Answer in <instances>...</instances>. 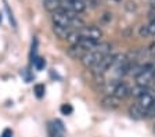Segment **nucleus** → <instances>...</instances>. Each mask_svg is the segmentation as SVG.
Here are the masks:
<instances>
[{
	"mask_svg": "<svg viewBox=\"0 0 155 137\" xmlns=\"http://www.w3.org/2000/svg\"><path fill=\"white\" fill-rule=\"evenodd\" d=\"M114 61H115V54H107L101 58V61L97 64L96 67H93L94 75H103L105 71L114 67Z\"/></svg>",
	"mask_w": 155,
	"mask_h": 137,
	"instance_id": "f257e3e1",
	"label": "nucleus"
},
{
	"mask_svg": "<svg viewBox=\"0 0 155 137\" xmlns=\"http://www.w3.org/2000/svg\"><path fill=\"white\" fill-rule=\"evenodd\" d=\"M104 56H101L98 51H96V50H93V51H87L86 54H84L83 57H82V64H83L86 68H93V67H96L98 62L101 61V58H103Z\"/></svg>",
	"mask_w": 155,
	"mask_h": 137,
	"instance_id": "f03ea898",
	"label": "nucleus"
},
{
	"mask_svg": "<svg viewBox=\"0 0 155 137\" xmlns=\"http://www.w3.org/2000/svg\"><path fill=\"white\" fill-rule=\"evenodd\" d=\"M79 32H81L82 38H89V39L97 40V42H100L101 36H103V32H101V29H100V28H97V26H94V25L84 26V28H82Z\"/></svg>",
	"mask_w": 155,
	"mask_h": 137,
	"instance_id": "7ed1b4c3",
	"label": "nucleus"
},
{
	"mask_svg": "<svg viewBox=\"0 0 155 137\" xmlns=\"http://www.w3.org/2000/svg\"><path fill=\"white\" fill-rule=\"evenodd\" d=\"M53 22L54 25H61V26H68L71 28V18L68 17V14L64 10H58L53 13Z\"/></svg>",
	"mask_w": 155,
	"mask_h": 137,
	"instance_id": "20e7f679",
	"label": "nucleus"
},
{
	"mask_svg": "<svg viewBox=\"0 0 155 137\" xmlns=\"http://www.w3.org/2000/svg\"><path fill=\"white\" fill-rule=\"evenodd\" d=\"M112 96H115V97L119 98V100H123V98H126L127 96H130V89H129V86L126 85V83H123V82H119Z\"/></svg>",
	"mask_w": 155,
	"mask_h": 137,
	"instance_id": "39448f33",
	"label": "nucleus"
},
{
	"mask_svg": "<svg viewBox=\"0 0 155 137\" xmlns=\"http://www.w3.org/2000/svg\"><path fill=\"white\" fill-rule=\"evenodd\" d=\"M154 97L155 96L152 94L151 91H145L144 94L141 96V97H139V105L140 107H143L147 111V109H150L151 108V105H152V103H154Z\"/></svg>",
	"mask_w": 155,
	"mask_h": 137,
	"instance_id": "423d86ee",
	"label": "nucleus"
},
{
	"mask_svg": "<svg viewBox=\"0 0 155 137\" xmlns=\"http://www.w3.org/2000/svg\"><path fill=\"white\" fill-rule=\"evenodd\" d=\"M119 103H120L119 98H116L115 96H112V94L105 96V97L101 100V105L108 108V109H115V108H118L119 107Z\"/></svg>",
	"mask_w": 155,
	"mask_h": 137,
	"instance_id": "0eeeda50",
	"label": "nucleus"
},
{
	"mask_svg": "<svg viewBox=\"0 0 155 137\" xmlns=\"http://www.w3.org/2000/svg\"><path fill=\"white\" fill-rule=\"evenodd\" d=\"M53 32L55 33L58 39L61 40H67V38L69 36V33L72 32V28H68V26H61V25H54L53 26Z\"/></svg>",
	"mask_w": 155,
	"mask_h": 137,
	"instance_id": "6e6552de",
	"label": "nucleus"
},
{
	"mask_svg": "<svg viewBox=\"0 0 155 137\" xmlns=\"http://www.w3.org/2000/svg\"><path fill=\"white\" fill-rule=\"evenodd\" d=\"M129 115H130V118L139 121V119L145 118V109L143 107H140L139 104H133L132 107L129 108Z\"/></svg>",
	"mask_w": 155,
	"mask_h": 137,
	"instance_id": "1a4fd4ad",
	"label": "nucleus"
},
{
	"mask_svg": "<svg viewBox=\"0 0 155 137\" xmlns=\"http://www.w3.org/2000/svg\"><path fill=\"white\" fill-rule=\"evenodd\" d=\"M68 53H69V56L74 60H82V57H83L87 51L81 44H75V46H71V49L68 50Z\"/></svg>",
	"mask_w": 155,
	"mask_h": 137,
	"instance_id": "9d476101",
	"label": "nucleus"
},
{
	"mask_svg": "<svg viewBox=\"0 0 155 137\" xmlns=\"http://www.w3.org/2000/svg\"><path fill=\"white\" fill-rule=\"evenodd\" d=\"M98 43L97 40H93V39H89V38H82L81 42H79V44L83 47L86 51H93V50L97 49V46H98Z\"/></svg>",
	"mask_w": 155,
	"mask_h": 137,
	"instance_id": "9b49d317",
	"label": "nucleus"
},
{
	"mask_svg": "<svg viewBox=\"0 0 155 137\" xmlns=\"http://www.w3.org/2000/svg\"><path fill=\"white\" fill-rule=\"evenodd\" d=\"M43 6L47 11L55 13L61 8V0H43Z\"/></svg>",
	"mask_w": 155,
	"mask_h": 137,
	"instance_id": "f8f14e48",
	"label": "nucleus"
},
{
	"mask_svg": "<svg viewBox=\"0 0 155 137\" xmlns=\"http://www.w3.org/2000/svg\"><path fill=\"white\" fill-rule=\"evenodd\" d=\"M81 39H82L81 32H79V31H72V32L69 33V36L67 38V42L71 46H75V44H79Z\"/></svg>",
	"mask_w": 155,
	"mask_h": 137,
	"instance_id": "ddd939ff",
	"label": "nucleus"
},
{
	"mask_svg": "<svg viewBox=\"0 0 155 137\" xmlns=\"http://www.w3.org/2000/svg\"><path fill=\"white\" fill-rule=\"evenodd\" d=\"M96 51H98L101 54V56H107V54H111V44L110 43H98V46H97Z\"/></svg>",
	"mask_w": 155,
	"mask_h": 137,
	"instance_id": "4468645a",
	"label": "nucleus"
},
{
	"mask_svg": "<svg viewBox=\"0 0 155 137\" xmlns=\"http://www.w3.org/2000/svg\"><path fill=\"white\" fill-rule=\"evenodd\" d=\"M119 82L118 80H110V82H105V85H104V90H105L107 96L108 94H114V91H115L116 86H118Z\"/></svg>",
	"mask_w": 155,
	"mask_h": 137,
	"instance_id": "2eb2a0df",
	"label": "nucleus"
},
{
	"mask_svg": "<svg viewBox=\"0 0 155 137\" xmlns=\"http://www.w3.org/2000/svg\"><path fill=\"white\" fill-rule=\"evenodd\" d=\"M84 26H86V25H84V21L82 20L79 15L74 17V18L71 20V28H75V29H79V31H81L82 28H84Z\"/></svg>",
	"mask_w": 155,
	"mask_h": 137,
	"instance_id": "dca6fc26",
	"label": "nucleus"
},
{
	"mask_svg": "<svg viewBox=\"0 0 155 137\" xmlns=\"http://www.w3.org/2000/svg\"><path fill=\"white\" fill-rule=\"evenodd\" d=\"M145 91H147V89L144 87V86H139V85H136L133 89H130V96H133V97H141L143 94H144Z\"/></svg>",
	"mask_w": 155,
	"mask_h": 137,
	"instance_id": "f3484780",
	"label": "nucleus"
},
{
	"mask_svg": "<svg viewBox=\"0 0 155 137\" xmlns=\"http://www.w3.org/2000/svg\"><path fill=\"white\" fill-rule=\"evenodd\" d=\"M45 91H46L45 85H42V83H39V85H36V86H35V94H36V97L42 98L43 96H45Z\"/></svg>",
	"mask_w": 155,
	"mask_h": 137,
	"instance_id": "a211bd4d",
	"label": "nucleus"
},
{
	"mask_svg": "<svg viewBox=\"0 0 155 137\" xmlns=\"http://www.w3.org/2000/svg\"><path fill=\"white\" fill-rule=\"evenodd\" d=\"M60 111L62 112V115H71L72 112H74V108H72V105H71V104L65 103V104H62V105H61Z\"/></svg>",
	"mask_w": 155,
	"mask_h": 137,
	"instance_id": "6ab92c4d",
	"label": "nucleus"
},
{
	"mask_svg": "<svg viewBox=\"0 0 155 137\" xmlns=\"http://www.w3.org/2000/svg\"><path fill=\"white\" fill-rule=\"evenodd\" d=\"M33 64H35L36 69H43L46 65V62H45V58H42V57H38V58L33 60Z\"/></svg>",
	"mask_w": 155,
	"mask_h": 137,
	"instance_id": "aec40b11",
	"label": "nucleus"
},
{
	"mask_svg": "<svg viewBox=\"0 0 155 137\" xmlns=\"http://www.w3.org/2000/svg\"><path fill=\"white\" fill-rule=\"evenodd\" d=\"M139 35H140V38H147V36H150V33H148V26H147V25H140V28H139Z\"/></svg>",
	"mask_w": 155,
	"mask_h": 137,
	"instance_id": "412c9836",
	"label": "nucleus"
},
{
	"mask_svg": "<svg viewBox=\"0 0 155 137\" xmlns=\"http://www.w3.org/2000/svg\"><path fill=\"white\" fill-rule=\"evenodd\" d=\"M125 8L127 11H136V10H137V4H136L134 2H132V0H129V2H126Z\"/></svg>",
	"mask_w": 155,
	"mask_h": 137,
	"instance_id": "4be33fe9",
	"label": "nucleus"
},
{
	"mask_svg": "<svg viewBox=\"0 0 155 137\" xmlns=\"http://www.w3.org/2000/svg\"><path fill=\"white\" fill-rule=\"evenodd\" d=\"M147 26H148L150 36H154V38H155V20H151V22H150Z\"/></svg>",
	"mask_w": 155,
	"mask_h": 137,
	"instance_id": "5701e85b",
	"label": "nucleus"
},
{
	"mask_svg": "<svg viewBox=\"0 0 155 137\" xmlns=\"http://www.w3.org/2000/svg\"><path fill=\"white\" fill-rule=\"evenodd\" d=\"M0 137H13V132H11V129H4Z\"/></svg>",
	"mask_w": 155,
	"mask_h": 137,
	"instance_id": "b1692460",
	"label": "nucleus"
},
{
	"mask_svg": "<svg viewBox=\"0 0 155 137\" xmlns=\"http://www.w3.org/2000/svg\"><path fill=\"white\" fill-rule=\"evenodd\" d=\"M111 18H112V15H111L110 13H105V14H104V17H103V20H104V21H110Z\"/></svg>",
	"mask_w": 155,
	"mask_h": 137,
	"instance_id": "393cba45",
	"label": "nucleus"
},
{
	"mask_svg": "<svg viewBox=\"0 0 155 137\" xmlns=\"http://www.w3.org/2000/svg\"><path fill=\"white\" fill-rule=\"evenodd\" d=\"M150 4H151V8L155 11V0H150Z\"/></svg>",
	"mask_w": 155,
	"mask_h": 137,
	"instance_id": "a878e982",
	"label": "nucleus"
},
{
	"mask_svg": "<svg viewBox=\"0 0 155 137\" xmlns=\"http://www.w3.org/2000/svg\"><path fill=\"white\" fill-rule=\"evenodd\" d=\"M112 2H115V3H119V2H122V0H112Z\"/></svg>",
	"mask_w": 155,
	"mask_h": 137,
	"instance_id": "bb28decb",
	"label": "nucleus"
},
{
	"mask_svg": "<svg viewBox=\"0 0 155 137\" xmlns=\"http://www.w3.org/2000/svg\"><path fill=\"white\" fill-rule=\"evenodd\" d=\"M0 21H2V15H0Z\"/></svg>",
	"mask_w": 155,
	"mask_h": 137,
	"instance_id": "cd10ccee",
	"label": "nucleus"
}]
</instances>
